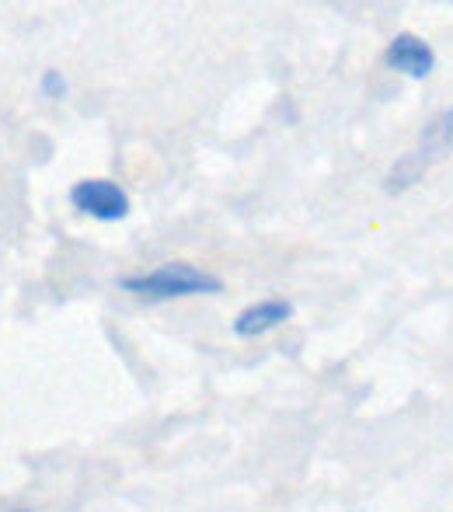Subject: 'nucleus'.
I'll return each instance as SVG.
<instances>
[{
	"instance_id": "39448f33",
	"label": "nucleus",
	"mask_w": 453,
	"mask_h": 512,
	"mask_svg": "<svg viewBox=\"0 0 453 512\" xmlns=\"http://www.w3.org/2000/svg\"><path fill=\"white\" fill-rule=\"evenodd\" d=\"M293 317V304L290 300H279V297H269V300H258V304H248L241 314L234 317V335L237 338H258L265 331L279 328L283 321Z\"/></svg>"
},
{
	"instance_id": "423d86ee",
	"label": "nucleus",
	"mask_w": 453,
	"mask_h": 512,
	"mask_svg": "<svg viewBox=\"0 0 453 512\" xmlns=\"http://www.w3.org/2000/svg\"><path fill=\"white\" fill-rule=\"evenodd\" d=\"M39 91H42V98L56 102V98L67 95V81H63L60 70H46V74H42V81H39Z\"/></svg>"
},
{
	"instance_id": "f257e3e1",
	"label": "nucleus",
	"mask_w": 453,
	"mask_h": 512,
	"mask_svg": "<svg viewBox=\"0 0 453 512\" xmlns=\"http://www.w3.org/2000/svg\"><path fill=\"white\" fill-rule=\"evenodd\" d=\"M119 286L133 297L143 300H175V297H199V293H220V283L213 272L196 269L189 262H164L154 272H140V276L119 279Z\"/></svg>"
},
{
	"instance_id": "0eeeda50",
	"label": "nucleus",
	"mask_w": 453,
	"mask_h": 512,
	"mask_svg": "<svg viewBox=\"0 0 453 512\" xmlns=\"http://www.w3.org/2000/svg\"><path fill=\"white\" fill-rule=\"evenodd\" d=\"M11 512H32V509H11Z\"/></svg>"
},
{
	"instance_id": "f03ea898",
	"label": "nucleus",
	"mask_w": 453,
	"mask_h": 512,
	"mask_svg": "<svg viewBox=\"0 0 453 512\" xmlns=\"http://www.w3.org/2000/svg\"><path fill=\"white\" fill-rule=\"evenodd\" d=\"M450 147H453V108H447V112L436 115V119L426 126V133H422L419 147L408 150V154L401 157V161L394 164L391 171H387L384 189L391 192V196L412 189V185L419 182V178L426 175V171L433 168L436 161H443V157L450 154Z\"/></svg>"
},
{
	"instance_id": "7ed1b4c3",
	"label": "nucleus",
	"mask_w": 453,
	"mask_h": 512,
	"mask_svg": "<svg viewBox=\"0 0 453 512\" xmlns=\"http://www.w3.org/2000/svg\"><path fill=\"white\" fill-rule=\"evenodd\" d=\"M70 203L102 223H119L129 216V196L109 178H84V182H77L70 189Z\"/></svg>"
},
{
	"instance_id": "20e7f679",
	"label": "nucleus",
	"mask_w": 453,
	"mask_h": 512,
	"mask_svg": "<svg viewBox=\"0 0 453 512\" xmlns=\"http://www.w3.org/2000/svg\"><path fill=\"white\" fill-rule=\"evenodd\" d=\"M384 63L398 74L412 77V81H426L436 67V53L426 39H419L415 32H398L384 49Z\"/></svg>"
}]
</instances>
